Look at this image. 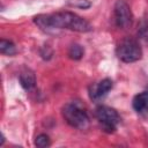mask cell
<instances>
[{
  "label": "cell",
  "mask_w": 148,
  "mask_h": 148,
  "mask_svg": "<svg viewBox=\"0 0 148 148\" xmlns=\"http://www.w3.org/2000/svg\"><path fill=\"white\" fill-rule=\"evenodd\" d=\"M34 22L45 31L53 29H69L77 32H88L91 30V25L84 18L72 12H58L47 15L40 14L35 16Z\"/></svg>",
  "instance_id": "6da1fadb"
},
{
  "label": "cell",
  "mask_w": 148,
  "mask_h": 148,
  "mask_svg": "<svg viewBox=\"0 0 148 148\" xmlns=\"http://www.w3.org/2000/svg\"><path fill=\"white\" fill-rule=\"evenodd\" d=\"M62 116L65 120L75 128L84 130L89 125V117L86 110L77 103H68L62 108Z\"/></svg>",
  "instance_id": "7a4b0ae2"
},
{
  "label": "cell",
  "mask_w": 148,
  "mask_h": 148,
  "mask_svg": "<svg viewBox=\"0 0 148 148\" xmlns=\"http://www.w3.org/2000/svg\"><path fill=\"white\" fill-rule=\"evenodd\" d=\"M116 54L118 59L123 62H134L141 59L142 50L140 44L135 39L126 38L118 44L116 49Z\"/></svg>",
  "instance_id": "3957f363"
},
{
  "label": "cell",
  "mask_w": 148,
  "mask_h": 148,
  "mask_svg": "<svg viewBox=\"0 0 148 148\" xmlns=\"http://www.w3.org/2000/svg\"><path fill=\"white\" fill-rule=\"evenodd\" d=\"M95 114L97 120L101 123L103 130L108 133L114 132L117 125L120 123V116L118 114V112L106 105H99L96 109Z\"/></svg>",
  "instance_id": "277c9868"
},
{
  "label": "cell",
  "mask_w": 148,
  "mask_h": 148,
  "mask_svg": "<svg viewBox=\"0 0 148 148\" xmlns=\"http://www.w3.org/2000/svg\"><path fill=\"white\" fill-rule=\"evenodd\" d=\"M114 21L116 24L121 29H127L131 27L133 16L130 6L124 0H117L114 3Z\"/></svg>",
  "instance_id": "5b68a950"
},
{
  "label": "cell",
  "mask_w": 148,
  "mask_h": 148,
  "mask_svg": "<svg viewBox=\"0 0 148 148\" xmlns=\"http://www.w3.org/2000/svg\"><path fill=\"white\" fill-rule=\"evenodd\" d=\"M112 89V81L110 79H104L101 82H98L95 86H91L89 90V96L91 99L97 101L102 97H104L110 90Z\"/></svg>",
  "instance_id": "8992f818"
},
{
  "label": "cell",
  "mask_w": 148,
  "mask_h": 148,
  "mask_svg": "<svg viewBox=\"0 0 148 148\" xmlns=\"http://www.w3.org/2000/svg\"><path fill=\"white\" fill-rule=\"evenodd\" d=\"M18 80H20L21 86L25 90H31L36 86V76L31 69H28V68L23 69L18 75Z\"/></svg>",
  "instance_id": "52a82bcc"
},
{
  "label": "cell",
  "mask_w": 148,
  "mask_h": 148,
  "mask_svg": "<svg viewBox=\"0 0 148 148\" xmlns=\"http://www.w3.org/2000/svg\"><path fill=\"white\" fill-rule=\"evenodd\" d=\"M134 111L138 113H145L148 111V91H142L134 96L132 102Z\"/></svg>",
  "instance_id": "ba28073f"
},
{
  "label": "cell",
  "mask_w": 148,
  "mask_h": 148,
  "mask_svg": "<svg viewBox=\"0 0 148 148\" xmlns=\"http://www.w3.org/2000/svg\"><path fill=\"white\" fill-rule=\"evenodd\" d=\"M0 52L2 54H6V56H14L16 53L15 44L10 40L1 39L0 40Z\"/></svg>",
  "instance_id": "9c48e42d"
},
{
  "label": "cell",
  "mask_w": 148,
  "mask_h": 148,
  "mask_svg": "<svg viewBox=\"0 0 148 148\" xmlns=\"http://www.w3.org/2000/svg\"><path fill=\"white\" fill-rule=\"evenodd\" d=\"M68 57L73 60H80L83 57V49L80 44H72L68 49Z\"/></svg>",
  "instance_id": "30bf717a"
},
{
  "label": "cell",
  "mask_w": 148,
  "mask_h": 148,
  "mask_svg": "<svg viewBox=\"0 0 148 148\" xmlns=\"http://www.w3.org/2000/svg\"><path fill=\"white\" fill-rule=\"evenodd\" d=\"M138 37H139V39L143 44H147L148 45V21H142L139 24Z\"/></svg>",
  "instance_id": "8fae6325"
},
{
  "label": "cell",
  "mask_w": 148,
  "mask_h": 148,
  "mask_svg": "<svg viewBox=\"0 0 148 148\" xmlns=\"http://www.w3.org/2000/svg\"><path fill=\"white\" fill-rule=\"evenodd\" d=\"M35 145L37 147H39V148H46V147H49L51 145V141H50L49 135H46V134H39V135H37L36 139H35Z\"/></svg>",
  "instance_id": "7c38bea8"
},
{
  "label": "cell",
  "mask_w": 148,
  "mask_h": 148,
  "mask_svg": "<svg viewBox=\"0 0 148 148\" xmlns=\"http://www.w3.org/2000/svg\"><path fill=\"white\" fill-rule=\"evenodd\" d=\"M68 3L71 6H74V7H79V8H82V9H86V8H89L91 6L90 1L88 0H69Z\"/></svg>",
  "instance_id": "4fadbf2b"
},
{
  "label": "cell",
  "mask_w": 148,
  "mask_h": 148,
  "mask_svg": "<svg viewBox=\"0 0 148 148\" xmlns=\"http://www.w3.org/2000/svg\"><path fill=\"white\" fill-rule=\"evenodd\" d=\"M52 54H53V51L50 49V46L45 45V46H43V47L40 49V56H42L43 59L49 60V59L52 57Z\"/></svg>",
  "instance_id": "5bb4252c"
}]
</instances>
